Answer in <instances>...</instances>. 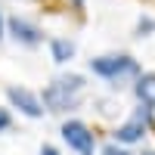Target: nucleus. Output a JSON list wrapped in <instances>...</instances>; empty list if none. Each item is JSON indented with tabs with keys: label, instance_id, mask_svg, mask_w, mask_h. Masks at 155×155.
I'll return each mask as SVG.
<instances>
[{
	"label": "nucleus",
	"instance_id": "1",
	"mask_svg": "<svg viewBox=\"0 0 155 155\" xmlns=\"http://www.w3.org/2000/svg\"><path fill=\"white\" fill-rule=\"evenodd\" d=\"M81 90H84V78H81V74L56 78V81L44 90L41 102H44L50 112H65V109H74V106H78V96H81Z\"/></svg>",
	"mask_w": 155,
	"mask_h": 155
},
{
	"label": "nucleus",
	"instance_id": "2",
	"mask_svg": "<svg viewBox=\"0 0 155 155\" xmlns=\"http://www.w3.org/2000/svg\"><path fill=\"white\" fill-rule=\"evenodd\" d=\"M90 71L106 78V81H124V78L140 74V65H137V59L127 56V53H109V56L90 59Z\"/></svg>",
	"mask_w": 155,
	"mask_h": 155
},
{
	"label": "nucleus",
	"instance_id": "3",
	"mask_svg": "<svg viewBox=\"0 0 155 155\" xmlns=\"http://www.w3.org/2000/svg\"><path fill=\"white\" fill-rule=\"evenodd\" d=\"M62 140H65L68 149H74V152L93 155L96 140H93V134H90V127L84 121H65V124H62Z\"/></svg>",
	"mask_w": 155,
	"mask_h": 155
},
{
	"label": "nucleus",
	"instance_id": "4",
	"mask_svg": "<svg viewBox=\"0 0 155 155\" xmlns=\"http://www.w3.org/2000/svg\"><path fill=\"white\" fill-rule=\"evenodd\" d=\"M6 96H9L12 106H16L22 115H28V118H41V115H44V102H41V96H34L31 90H25V87H9Z\"/></svg>",
	"mask_w": 155,
	"mask_h": 155
},
{
	"label": "nucleus",
	"instance_id": "5",
	"mask_svg": "<svg viewBox=\"0 0 155 155\" xmlns=\"http://www.w3.org/2000/svg\"><path fill=\"white\" fill-rule=\"evenodd\" d=\"M146 124H149V109H140L130 121H124L118 130H115V140H118V143H137V140H143Z\"/></svg>",
	"mask_w": 155,
	"mask_h": 155
},
{
	"label": "nucleus",
	"instance_id": "6",
	"mask_svg": "<svg viewBox=\"0 0 155 155\" xmlns=\"http://www.w3.org/2000/svg\"><path fill=\"white\" fill-rule=\"evenodd\" d=\"M9 34L16 37L19 44H25V47H34V44H41V41H44V31L37 28L34 22L22 19V16H12V19H9Z\"/></svg>",
	"mask_w": 155,
	"mask_h": 155
},
{
	"label": "nucleus",
	"instance_id": "7",
	"mask_svg": "<svg viewBox=\"0 0 155 155\" xmlns=\"http://www.w3.org/2000/svg\"><path fill=\"white\" fill-rule=\"evenodd\" d=\"M134 90H137V99L143 102V106L155 109V74H140Z\"/></svg>",
	"mask_w": 155,
	"mask_h": 155
},
{
	"label": "nucleus",
	"instance_id": "8",
	"mask_svg": "<svg viewBox=\"0 0 155 155\" xmlns=\"http://www.w3.org/2000/svg\"><path fill=\"white\" fill-rule=\"evenodd\" d=\"M50 53H53V62H71V56H74V44L71 41H65V37H56V41H50Z\"/></svg>",
	"mask_w": 155,
	"mask_h": 155
},
{
	"label": "nucleus",
	"instance_id": "9",
	"mask_svg": "<svg viewBox=\"0 0 155 155\" xmlns=\"http://www.w3.org/2000/svg\"><path fill=\"white\" fill-rule=\"evenodd\" d=\"M152 31H155V19H149V16H143V19L137 22V37H149Z\"/></svg>",
	"mask_w": 155,
	"mask_h": 155
},
{
	"label": "nucleus",
	"instance_id": "10",
	"mask_svg": "<svg viewBox=\"0 0 155 155\" xmlns=\"http://www.w3.org/2000/svg\"><path fill=\"white\" fill-rule=\"evenodd\" d=\"M102 155H130L127 149H121V146H115V143H109L106 149H102Z\"/></svg>",
	"mask_w": 155,
	"mask_h": 155
},
{
	"label": "nucleus",
	"instance_id": "11",
	"mask_svg": "<svg viewBox=\"0 0 155 155\" xmlns=\"http://www.w3.org/2000/svg\"><path fill=\"white\" fill-rule=\"evenodd\" d=\"M9 124H12V121H9V112H6V109H0V134L9 130Z\"/></svg>",
	"mask_w": 155,
	"mask_h": 155
},
{
	"label": "nucleus",
	"instance_id": "12",
	"mask_svg": "<svg viewBox=\"0 0 155 155\" xmlns=\"http://www.w3.org/2000/svg\"><path fill=\"white\" fill-rule=\"evenodd\" d=\"M41 155H59V152H56L53 146H44V149H41Z\"/></svg>",
	"mask_w": 155,
	"mask_h": 155
},
{
	"label": "nucleus",
	"instance_id": "13",
	"mask_svg": "<svg viewBox=\"0 0 155 155\" xmlns=\"http://www.w3.org/2000/svg\"><path fill=\"white\" fill-rule=\"evenodd\" d=\"M0 37H3V16H0Z\"/></svg>",
	"mask_w": 155,
	"mask_h": 155
},
{
	"label": "nucleus",
	"instance_id": "14",
	"mask_svg": "<svg viewBox=\"0 0 155 155\" xmlns=\"http://www.w3.org/2000/svg\"><path fill=\"white\" fill-rule=\"evenodd\" d=\"M143 155H155V152H143Z\"/></svg>",
	"mask_w": 155,
	"mask_h": 155
}]
</instances>
